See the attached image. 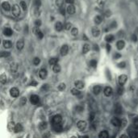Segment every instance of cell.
Segmentation results:
<instances>
[{
    "mask_svg": "<svg viewBox=\"0 0 138 138\" xmlns=\"http://www.w3.org/2000/svg\"><path fill=\"white\" fill-rule=\"evenodd\" d=\"M20 13H21V11H20V7L18 6L17 4L13 5V7H12V15H14V16L18 17L20 15Z\"/></svg>",
    "mask_w": 138,
    "mask_h": 138,
    "instance_id": "cell-1",
    "label": "cell"
},
{
    "mask_svg": "<svg viewBox=\"0 0 138 138\" xmlns=\"http://www.w3.org/2000/svg\"><path fill=\"white\" fill-rule=\"evenodd\" d=\"M86 122L84 120H80L77 123V127L80 131H84L86 128Z\"/></svg>",
    "mask_w": 138,
    "mask_h": 138,
    "instance_id": "cell-2",
    "label": "cell"
},
{
    "mask_svg": "<svg viewBox=\"0 0 138 138\" xmlns=\"http://www.w3.org/2000/svg\"><path fill=\"white\" fill-rule=\"evenodd\" d=\"M10 95L11 97L13 98H17L18 96L20 95V91L19 89L16 88V87H13L10 90Z\"/></svg>",
    "mask_w": 138,
    "mask_h": 138,
    "instance_id": "cell-3",
    "label": "cell"
},
{
    "mask_svg": "<svg viewBox=\"0 0 138 138\" xmlns=\"http://www.w3.org/2000/svg\"><path fill=\"white\" fill-rule=\"evenodd\" d=\"M127 80H128V77H127V76H126L125 74H122V75L119 76V79H118L119 84L121 85V86H124V85L126 83Z\"/></svg>",
    "mask_w": 138,
    "mask_h": 138,
    "instance_id": "cell-4",
    "label": "cell"
},
{
    "mask_svg": "<svg viewBox=\"0 0 138 138\" xmlns=\"http://www.w3.org/2000/svg\"><path fill=\"white\" fill-rule=\"evenodd\" d=\"M61 121H62V117H61V115H56L52 119L53 124H60L61 123Z\"/></svg>",
    "mask_w": 138,
    "mask_h": 138,
    "instance_id": "cell-5",
    "label": "cell"
},
{
    "mask_svg": "<svg viewBox=\"0 0 138 138\" xmlns=\"http://www.w3.org/2000/svg\"><path fill=\"white\" fill-rule=\"evenodd\" d=\"M30 101H31V103H33V105H36L40 102V98H39L38 95H33L31 96V98H30Z\"/></svg>",
    "mask_w": 138,
    "mask_h": 138,
    "instance_id": "cell-6",
    "label": "cell"
},
{
    "mask_svg": "<svg viewBox=\"0 0 138 138\" xmlns=\"http://www.w3.org/2000/svg\"><path fill=\"white\" fill-rule=\"evenodd\" d=\"M53 130L57 132H61L63 129L62 125H61V123H60V124H53Z\"/></svg>",
    "mask_w": 138,
    "mask_h": 138,
    "instance_id": "cell-7",
    "label": "cell"
},
{
    "mask_svg": "<svg viewBox=\"0 0 138 138\" xmlns=\"http://www.w3.org/2000/svg\"><path fill=\"white\" fill-rule=\"evenodd\" d=\"M68 52H69V46L67 45H62V47L61 48V50H60V53H61V56H66V55H67Z\"/></svg>",
    "mask_w": 138,
    "mask_h": 138,
    "instance_id": "cell-8",
    "label": "cell"
},
{
    "mask_svg": "<svg viewBox=\"0 0 138 138\" xmlns=\"http://www.w3.org/2000/svg\"><path fill=\"white\" fill-rule=\"evenodd\" d=\"M120 122H121V120H119V119L118 118H116V117L112 118L111 120L112 125L115 126V127H119V126H120Z\"/></svg>",
    "mask_w": 138,
    "mask_h": 138,
    "instance_id": "cell-9",
    "label": "cell"
},
{
    "mask_svg": "<svg viewBox=\"0 0 138 138\" xmlns=\"http://www.w3.org/2000/svg\"><path fill=\"white\" fill-rule=\"evenodd\" d=\"M47 75H48V72L45 69H42V70H40V72H39V76H40L41 79H45L46 78H47Z\"/></svg>",
    "mask_w": 138,
    "mask_h": 138,
    "instance_id": "cell-10",
    "label": "cell"
},
{
    "mask_svg": "<svg viewBox=\"0 0 138 138\" xmlns=\"http://www.w3.org/2000/svg\"><path fill=\"white\" fill-rule=\"evenodd\" d=\"M103 93H104L105 96H107V97H110V96L112 95V89L110 86L105 87L104 91H103Z\"/></svg>",
    "mask_w": 138,
    "mask_h": 138,
    "instance_id": "cell-11",
    "label": "cell"
},
{
    "mask_svg": "<svg viewBox=\"0 0 138 138\" xmlns=\"http://www.w3.org/2000/svg\"><path fill=\"white\" fill-rule=\"evenodd\" d=\"M24 47V41L23 39H20L17 41L16 43V48L18 50H22Z\"/></svg>",
    "mask_w": 138,
    "mask_h": 138,
    "instance_id": "cell-12",
    "label": "cell"
},
{
    "mask_svg": "<svg viewBox=\"0 0 138 138\" xmlns=\"http://www.w3.org/2000/svg\"><path fill=\"white\" fill-rule=\"evenodd\" d=\"M91 33H92V35H93L94 37H98L100 34V31L97 27H94L91 30Z\"/></svg>",
    "mask_w": 138,
    "mask_h": 138,
    "instance_id": "cell-13",
    "label": "cell"
},
{
    "mask_svg": "<svg viewBox=\"0 0 138 138\" xmlns=\"http://www.w3.org/2000/svg\"><path fill=\"white\" fill-rule=\"evenodd\" d=\"M66 11H67L68 14H70V15H73V14L75 13V7L73 6V4H70V5L68 6Z\"/></svg>",
    "mask_w": 138,
    "mask_h": 138,
    "instance_id": "cell-14",
    "label": "cell"
},
{
    "mask_svg": "<svg viewBox=\"0 0 138 138\" xmlns=\"http://www.w3.org/2000/svg\"><path fill=\"white\" fill-rule=\"evenodd\" d=\"M74 86L79 90H82L84 88V82L82 81H76L74 82Z\"/></svg>",
    "mask_w": 138,
    "mask_h": 138,
    "instance_id": "cell-15",
    "label": "cell"
},
{
    "mask_svg": "<svg viewBox=\"0 0 138 138\" xmlns=\"http://www.w3.org/2000/svg\"><path fill=\"white\" fill-rule=\"evenodd\" d=\"M125 42L124 40H119L118 42L116 43V47L119 50L123 49L124 48H125Z\"/></svg>",
    "mask_w": 138,
    "mask_h": 138,
    "instance_id": "cell-16",
    "label": "cell"
},
{
    "mask_svg": "<svg viewBox=\"0 0 138 138\" xmlns=\"http://www.w3.org/2000/svg\"><path fill=\"white\" fill-rule=\"evenodd\" d=\"M115 113L117 114V115H119L121 114L122 112V107L120 104H119V103H117V104H116V106H115Z\"/></svg>",
    "mask_w": 138,
    "mask_h": 138,
    "instance_id": "cell-17",
    "label": "cell"
},
{
    "mask_svg": "<svg viewBox=\"0 0 138 138\" xmlns=\"http://www.w3.org/2000/svg\"><path fill=\"white\" fill-rule=\"evenodd\" d=\"M23 131V126L21 124H17V125H15V128H14V132H20Z\"/></svg>",
    "mask_w": 138,
    "mask_h": 138,
    "instance_id": "cell-18",
    "label": "cell"
},
{
    "mask_svg": "<svg viewBox=\"0 0 138 138\" xmlns=\"http://www.w3.org/2000/svg\"><path fill=\"white\" fill-rule=\"evenodd\" d=\"M101 90H102V87H101L100 86H99V85H97V86H94L93 88V93L95 94V95H98L101 92Z\"/></svg>",
    "mask_w": 138,
    "mask_h": 138,
    "instance_id": "cell-19",
    "label": "cell"
},
{
    "mask_svg": "<svg viewBox=\"0 0 138 138\" xmlns=\"http://www.w3.org/2000/svg\"><path fill=\"white\" fill-rule=\"evenodd\" d=\"M7 82V77L5 73H3L2 75H0V83L2 84H6Z\"/></svg>",
    "mask_w": 138,
    "mask_h": 138,
    "instance_id": "cell-20",
    "label": "cell"
},
{
    "mask_svg": "<svg viewBox=\"0 0 138 138\" xmlns=\"http://www.w3.org/2000/svg\"><path fill=\"white\" fill-rule=\"evenodd\" d=\"M3 46L6 49H11V48L12 47V43H11V40H6L3 41Z\"/></svg>",
    "mask_w": 138,
    "mask_h": 138,
    "instance_id": "cell-21",
    "label": "cell"
},
{
    "mask_svg": "<svg viewBox=\"0 0 138 138\" xmlns=\"http://www.w3.org/2000/svg\"><path fill=\"white\" fill-rule=\"evenodd\" d=\"M12 33H13V31L11 28H9V27H7V28L3 30V34L7 36H11L12 35Z\"/></svg>",
    "mask_w": 138,
    "mask_h": 138,
    "instance_id": "cell-22",
    "label": "cell"
},
{
    "mask_svg": "<svg viewBox=\"0 0 138 138\" xmlns=\"http://www.w3.org/2000/svg\"><path fill=\"white\" fill-rule=\"evenodd\" d=\"M2 7L7 11L11 10V5L9 4V3H7V2H3V3H2Z\"/></svg>",
    "mask_w": 138,
    "mask_h": 138,
    "instance_id": "cell-23",
    "label": "cell"
},
{
    "mask_svg": "<svg viewBox=\"0 0 138 138\" xmlns=\"http://www.w3.org/2000/svg\"><path fill=\"white\" fill-rule=\"evenodd\" d=\"M55 28L57 32H61L62 31L63 29V24H61V22H57L56 24H55Z\"/></svg>",
    "mask_w": 138,
    "mask_h": 138,
    "instance_id": "cell-24",
    "label": "cell"
},
{
    "mask_svg": "<svg viewBox=\"0 0 138 138\" xmlns=\"http://www.w3.org/2000/svg\"><path fill=\"white\" fill-rule=\"evenodd\" d=\"M47 126H48L47 122L42 121V122H40V125H39V128H40V130H45L46 128H47Z\"/></svg>",
    "mask_w": 138,
    "mask_h": 138,
    "instance_id": "cell-25",
    "label": "cell"
},
{
    "mask_svg": "<svg viewBox=\"0 0 138 138\" xmlns=\"http://www.w3.org/2000/svg\"><path fill=\"white\" fill-rule=\"evenodd\" d=\"M90 49H91V46H90V45H88V44H85V45H83V48H82V53H87Z\"/></svg>",
    "mask_w": 138,
    "mask_h": 138,
    "instance_id": "cell-26",
    "label": "cell"
},
{
    "mask_svg": "<svg viewBox=\"0 0 138 138\" xmlns=\"http://www.w3.org/2000/svg\"><path fill=\"white\" fill-rule=\"evenodd\" d=\"M53 70L55 73H59L61 71V66H60L59 64H55V65L53 66Z\"/></svg>",
    "mask_w": 138,
    "mask_h": 138,
    "instance_id": "cell-27",
    "label": "cell"
},
{
    "mask_svg": "<svg viewBox=\"0 0 138 138\" xmlns=\"http://www.w3.org/2000/svg\"><path fill=\"white\" fill-rule=\"evenodd\" d=\"M99 137H103V138H107L109 137V134H108V132L107 131H102L99 134Z\"/></svg>",
    "mask_w": 138,
    "mask_h": 138,
    "instance_id": "cell-28",
    "label": "cell"
},
{
    "mask_svg": "<svg viewBox=\"0 0 138 138\" xmlns=\"http://www.w3.org/2000/svg\"><path fill=\"white\" fill-rule=\"evenodd\" d=\"M103 21V18L100 16V15H97L95 18V24H100L101 23H102Z\"/></svg>",
    "mask_w": 138,
    "mask_h": 138,
    "instance_id": "cell-29",
    "label": "cell"
},
{
    "mask_svg": "<svg viewBox=\"0 0 138 138\" xmlns=\"http://www.w3.org/2000/svg\"><path fill=\"white\" fill-rule=\"evenodd\" d=\"M57 62H58V59L56 58V57H53V58H51L49 61V63L50 66H53L55 64H57Z\"/></svg>",
    "mask_w": 138,
    "mask_h": 138,
    "instance_id": "cell-30",
    "label": "cell"
},
{
    "mask_svg": "<svg viewBox=\"0 0 138 138\" xmlns=\"http://www.w3.org/2000/svg\"><path fill=\"white\" fill-rule=\"evenodd\" d=\"M114 40V36H112V35H107V36L105 37V40L107 41V43H111Z\"/></svg>",
    "mask_w": 138,
    "mask_h": 138,
    "instance_id": "cell-31",
    "label": "cell"
},
{
    "mask_svg": "<svg viewBox=\"0 0 138 138\" xmlns=\"http://www.w3.org/2000/svg\"><path fill=\"white\" fill-rule=\"evenodd\" d=\"M71 94H72L73 95H79V94H80V91H79V90L78 89V88H73V89H71Z\"/></svg>",
    "mask_w": 138,
    "mask_h": 138,
    "instance_id": "cell-32",
    "label": "cell"
},
{
    "mask_svg": "<svg viewBox=\"0 0 138 138\" xmlns=\"http://www.w3.org/2000/svg\"><path fill=\"white\" fill-rule=\"evenodd\" d=\"M18 70V65L16 63H12L11 65V70L12 71V72H15V71H16Z\"/></svg>",
    "mask_w": 138,
    "mask_h": 138,
    "instance_id": "cell-33",
    "label": "cell"
},
{
    "mask_svg": "<svg viewBox=\"0 0 138 138\" xmlns=\"http://www.w3.org/2000/svg\"><path fill=\"white\" fill-rule=\"evenodd\" d=\"M56 5L58 7H61L63 6L64 3H65V0H56Z\"/></svg>",
    "mask_w": 138,
    "mask_h": 138,
    "instance_id": "cell-34",
    "label": "cell"
},
{
    "mask_svg": "<svg viewBox=\"0 0 138 138\" xmlns=\"http://www.w3.org/2000/svg\"><path fill=\"white\" fill-rule=\"evenodd\" d=\"M71 34H72L73 36H76L79 34V30H78L77 27H73V28L71 29Z\"/></svg>",
    "mask_w": 138,
    "mask_h": 138,
    "instance_id": "cell-35",
    "label": "cell"
},
{
    "mask_svg": "<svg viewBox=\"0 0 138 138\" xmlns=\"http://www.w3.org/2000/svg\"><path fill=\"white\" fill-rule=\"evenodd\" d=\"M66 87V86L65 83H60L59 86H57V88H58L60 91H65Z\"/></svg>",
    "mask_w": 138,
    "mask_h": 138,
    "instance_id": "cell-36",
    "label": "cell"
},
{
    "mask_svg": "<svg viewBox=\"0 0 138 138\" xmlns=\"http://www.w3.org/2000/svg\"><path fill=\"white\" fill-rule=\"evenodd\" d=\"M90 66H91L92 68H96V66H97V61H96V60H91V61H90Z\"/></svg>",
    "mask_w": 138,
    "mask_h": 138,
    "instance_id": "cell-37",
    "label": "cell"
},
{
    "mask_svg": "<svg viewBox=\"0 0 138 138\" xmlns=\"http://www.w3.org/2000/svg\"><path fill=\"white\" fill-rule=\"evenodd\" d=\"M124 91H125V90H124V87L120 85V86H119L118 89H117V93H118L119 95H123Z\"/></svg>",
    "mask_w": 138,
    "mask_h": 138,
    "instance_id": "cell-38",
    "label": "cell"
},
{
    "mask_svg": "<svg viewBox=\"0 0 138 138\" xmlns=\"http://www.w3.org/2000/svg\"><path fill=\"white\" fill-rule=\"evenodd\" d=\"M14 128H15V123L14 122H11V123H9L8 125V129L11 131V132H12L14 130Z\"/></svg>",
    "mask_w": 138,
    "mask_h": 138,
    "instance_id": "cell-39",
    "label": "cell"
},
{
    "mask_svg": "<svg viewBox=\"0 0 138 138\" xmlns=\"http://www.w3.org/2000/svg\"><path fill=\"white\" fill-rule=\"evenodd\" d=\"M33 64H34L35 66H38L39 64L40 63V59L39 58V57H35V58L33 59Z\"/></svg>",
    "mask_w": 138,
    "mask_h": 138,
    "instance_id": "cell-40",
    "label": "cell"
},
{
    "mask_svg": "<svg viewBox=\"0 0 138 138\" xmlns=\"http://www.w3.org/2000/svg\"><path fill=\"white\" fill-rule=\"evenodd\" d=\"M20 6H21V7H22V9L24 11H26L27 10V6L26 3H25L24 1H21V2H20Z\"/></svg>",
    "mask_w": 138,
    "mask_h": 138,
    "instance_id": "cell-41",
    "label": "cell"
},
{
    "mask_svg": "<svg viewBox=\"0 0 138 138\" xmlns=\"http://www.w3.org/2000/svg\"><path fill=\"white\" fill-rule=\"evenodd\" d=\"M10 56V53L9 52H1L0 53V57H7Z\"/></svg>",
    "mask_w": 138,
    "mask_h": 138,
    "instance_id": "cell-42",
    "label": "cell"
},
{
    "mask_svg": "<svg viewBox=\"0 0 138 138\" xmlns=\"http://www.w3.org/2000/svg\"><path fill=\"white\" fill-rule=\"evenodd\" d=\"M26 103H27V99L25 98V97H22L21 99H20V104L21 105V106H24V105L26 104Z\"/></svg>",
    "mask_w": 138,
    "mask_h": 138,
    "instance_id": "cell-43",
    "label": "cell"
},
{
    "mask_svg": "<svg viewBox=\"0 0 138 138\" xmlns=\"http://www.w3.org/2000/svg\"><path fill=\"white\" fill-rule=\"evenodd\" d=\"M117 66H118V67L120 69H125L126 67V63L125 61H121V62H119Z\"/></svg>",
    "mask_w": 138,
    "mask_h": 138,
    "instance_id": "cell-44",
    "label": "cell"
},
{
    "mask_svg": "<svg viewBox=\"0 0 138 138\" xmlns=\"http://www.w3.org/2000/svg\"><path fill=\"white\" fill-rule=\"evenodd\" d=\"M34 5H35L36 7H40L41 5L40 0H34Z\"/></svg>",
    "mask_w": 138,
    "mask_h": 138,
    "instance_id": "cell-45",
    "label": "cell"
},
{
    "mask_svg": "<svg viewBox=\"0 0 138 138\" xmlns=\"http://www.w3.org/2000/svg\"><path fill=\"white\" fill-rule=\"evenodd\" d=\"M126 125H127V120H126V119H123L120 122V126L121 128H125Z\"/></svg>",
    "mask_w": 138,
    "mask_h": 138,
    "instance_id": "cell-46",
    "label": "cell"
},
{
    "mask_svg": "<svg viewBox=\"0 0 138 138\" xmlns=\"http://www.w3.org/2000/svg\"><path fill=\"white\" fill-rule=\"evenodd\" d=\"M133 127H134V128H136V129L138 130V118L135 119L134 121H133Z\"/></svg>",
    "mask_w": 138,
    "mask_h": 138,
    "instance_id": "cell-47",
    "label": "cell"
},
{
    "mask_svg": "<svg viewBox=\"0 0 138 138\" xmlns=\"http://www.w3.org/2000/svg\"><path fill=\"white\" fill-rule=\"evenodd\" d=\"M71 27H72V24H70V23H66L65 24V29L66 30H70L71 29Z\"/></svg>",
    "mask_w": 138,
    "mask_h": 138,
    "instance_id": "cell-48",
    "label": "cell"
},
{
    "mask_svg": "<svg viewBox=\"0 0 138 138\" xmlns=\"http://www.w3.org/2000/svg\"><path fill=\"white\" fill-rule=\"evenodd\" d=\"M48 90H49V85L48 84L43 85L42 87H41V91H48Z\"/></svg>",
    "mask_w": 138,
    "mask_h": 138,
    "instance_id": "cell-49",
    "label": "cell"
},
{
    "mask_svg": "<svg viewBox=\"0 0 138 138\" xmlns=\"http://www.w3.org/2000/svg\"><path fill=\"white\" fill-rule=\"evenodd\" d=\"M94 119H95V114L92 112V113H91V115H90V121H93Z\"/></svg>",
    "mask_w": 138,
    "mask_h": 138,
    "instance_id": "cell-50",
    "label": "cell"
},
{
    "mask_svg": "<svg viewBox=\"0 0 138 138\" xmlns=\"http://www.w3.org/2000/svg\"><path fill=\"white\" fill-rule=\"evenodd\" d=\"M35 24H36V27H40V25H41V21H40V20H36V22H35Z\"/></svg>",
    "mask_w": 138,
    "mask_h": 138,
    "instance_id": "cell-51",
    "label": "cell"
},
{
    "mask_svg": "<svg viewBox=\"0 0 138 138\" xmlns=\"http://www.w3.org/2000/svg\"><path fill=\"white\" fill-rule=\"evenodd\" d=\"M60 12H61V14H62L63 15H65V14H66V11H65V9L62 8V7H60Z\"/></svg>",
    "mask_w": 138,
    "mask_h": 138,
    "instance_id": "cell-52",
    "label": "cell"
},
{
    "mask_svg": "<svg viewBox=\"0 0 138 138\" xmlns=\"http://www.w3.org/2000/svg\"><path fill=\"white\" fill-rule=\"evenodd\" d=\"M120 57H121V55L119 54V53H115V55H114V58L115 59H118Z\"/></svg>",
    "mask_w": 138,
    "mask_h": 138,
    "instance_id": "cell-53",
    "label": "cell"
},
{
    "mask_svg": "<svg viewBox=\"0 0 138 138\" xmlns=\"http://www.w3.org/2000/svg\"><path fill=\"white\" fill-rule=\"evenodd\" d=\"M111 27H112V28H115V27H116V21H113V23H112Z\"/></svg>",
    "mask_w": 138,
    "mask_h": 138,
    "instance_id": "cell-54",
    "label": "cell"
},
{
    "mask_svg": "<svg viewBox=\"0 0 138 138\" xmlns=\"http://www.w3.org/2000/svg\"><path fill=\"white\" fill-rule=\"evenodd\" d=\"M106 48H107V52H110V50H111V45H109V43L107 44V45H106Z\"/></svg>",
    "mask_w": 138,
    "mask_h": 138,
    "instance_id": "cell-55",
    "label": "cell"
},
{
    "mask_svg": "<svg viewBox=\"0 0 138 138\" xmlns=\"http://www.w3.org/2000/svg\"><path fill=\"white\" fill-rule=\"evenodd\" d=\"M66 3H67L69 4H73L74 3V0H66Z\"/></svg>",
    "mask_w": 138,
    "mask_h": 138,
    "instance_id": "cell-56",
    "label": "cell"
},
{
    "mask_svg": "<svg viewBox=\"0 0 138 138\" xmlns=\"http://www.w3.org/2000/svg\"><path fill=\"white\" fill-rule=\"evenodd\" d=\"M31 85L32 86H36V85H37V82H36V81H33L31 82Z\"/></svg>",
    "mask_w": 138,
    "mask_h": 138,
    "instance_id": "cell-57",
    "label": "cell"
},
{
    "mask_svg": "<svg viewBox=\"0 0 138 138\" xmlns=\"http://www.w3.org/2000/svg\"><path fill=\"white\" fill-rule=\"evenodd\" d=\"M132 39L133 40V41H134V42H136V41H137V36H136L135 35H133V36H132Z\"/></svg>",
    "mask_w": 138,
    "mask_h": 138,
    "instance_id": "cell-58",
    "label": "cell"
},
{
    "mask_svg": "<svg viewBox=\"0 0 138 138\" xmlns=\"http://www.w3.org/2000/svg\"><path fill=\"white\" fill-rule=\"evenodd\" d=\"M137 95H138V89H137Z\"/></svg>",
    "mask_w": 138,
    "mask_h": 138,
    "instance_id": "cell-59",
    "label": "cell"
},
{
    "mask_svg": "<svg viewBox=\"0 0 138 138\" xmlns=\"http://www.w3.org/2000/svg\"><path fill=\"white\" fill-rule=\"evenodd\" d=\"M0 43H1V40H0Z\"/></svg>",
    "mask_w": 138,
    "mask_h": 138,
    "instance_id": "cell-60",
    "label": "cell"
}]
</instances>
